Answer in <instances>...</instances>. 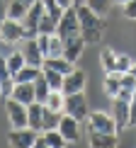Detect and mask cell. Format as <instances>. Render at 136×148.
Masks as SVG:
<instances>
[{
	"instance_id": "6da1fadb",
	"label": "cell",
	"mask_w": 136,
	"mask_h": 148,
	"mask_svg": "<svg viewBox=\"0 0 136 148\" xmlns=\"http://www.w3.org/2000/svg\"><path fill=\"white\" fill-rule=\"evenodd\" d=\"M76 12H78V22H80V36L85 39V44H100L102 29H104L102 15L92 12L88 5H76Z\"/></svg>"
},
{
	"instance_id": "7a4b0ae2",
	"label": "cell",
	"mask_w": 136,
	"mask_h": 148,
	"mask_svg": "<svg viewBox=\"0 0 136 148\" xmlns=\"http://www.w3.org/2000/svg\"><path fill=\"white\" fill-rule=\"evenodd\" d=\"M56 34L61 36V39H68V36H73V34H80V22H78L76 5L68 8V10H63L61 20L56 22Z\"/></svg>"
},
{
	"instance_id": "3957f363",
	"label": "cell",
	"mask_w": 136,
	"mask_h": 148,
	"mask_svg": "<svg viewBox=\"0 0 136 148\" xmlns=\"http://www.w3.org/2000/svg\"><path fill=\"white\" fill-rule=\"evenodd\" d=\"M66 114L76 116L78 121H88V114H90V107H88V100H85V92H73V95H66Z\"/></svg>"
},
{
	"instance_id": "277c9868",
	"label": "cell",
	"mask_w": 136,
	"mask_h": 148,
	"mask_svg": "<svg viewBox=\"0 0 136 148\" xmlns=\"http://www.w3.org/2000/svg\"><path fill=\"white\" fill-rule=\"evenodd\" d=\"M5 112H8V121L12 129L27 126V104L17 102L15 97H5Z\"/></svg>"
},
{
	"instance_id": "5b68a950",
	"label": "cell",
	"mask_w": 136,
	"mask_h": 148,
	"mask_svg": "<svg viewBox=\"0 0 136 148\" xmlns=\"http://www.w3.org/2000/svg\"><path fill=\"white\" fill-rule=\"evenodd\" d=\"M90 129H95V131H102V134H119L117 131V121L112 114L107 112H90L88 114V124Z\"/></svg>"
},
{
	"instance_id": "8992f818",
	"label": "cell",
	"mask_w": 136,
	"mask_h": 148,
	"mask_svg": "<svg viewBox=\"0 0 136 148\" xmlns=\"http://www.w3.org/2000/svg\"><path fill=\"white\" fill-rule=\"evenodd\" d=\"M0 41L3 44H17V41H24V27H22V22H17V20H5L3 24H0Z\"/></svg>"
},
{
	"instance_id": "52a82bcc",
	"label": "cell",
	"mask_w": 136,
	"mask_h": 148,
	"mask_svg": "<svg viewBox=\"0 0 136 148\" xmlns=\"http://www.w3.org/2000/svg\"><path fill=\"white\" fill-rule=\"evenodd\" d=\"M36 136H39V131L32 129V126L12 129L8 134V143L10 146H22V148H32V146H36Z\"/></svg>"
},
{
	"instance_id": "ba28073f",
	"label": "cell",
	"mask_w": 136,
	"mask_h": 148,
	"mask_svg": "<svg viewBox=\"0 0 136 148\" xmlns=\"http://www.w3.org/2000/svg\"><path fill=\"white\" fill-rule=\"evenodd\" d=\"M80 124L83 121H78L76 116H71V114H61V121H58V131H61V136L66 138V143H78L80 141Z\"/></svg>"
},
{
	"instance_id": "9c48e42d",
	"label": "cell",
	"mask_w": 136,
	"mask_h": 148,
	"mask_svg": "<svg viewBox=\"0 0 136 148\" xmlns=\"http://www.w3.org/2000/svg\"><path fill=\"white\" fill-rule=\"evenodd\" d=\"M85 83H88V75H85V71L80 68H73L68 75H63V90L66 95H73V92H83L85 90Z\"/></svg>"
},
{
	"instance_id": "30bf717a",
	"label": "cell",
	"mask_w": 136,
	"mask_h": 148,
	"mask_svg": "<svg viewBox=\"0 0 136 148\" xmlns=\"http://www.w3.org/2000/svg\"><path fill=\"white\" fill-rule=\"evenodd\" d=\"M88 143L92 148H112V146H119V136L117 134H102L88 126Z\"/></svg>"
},
{
	"instance_id": "8fae6325",
	"label": "cell",
	"mask_w": 136,
	"mask_h": 148,
	"mask_svg": "<svg viewBox=\"0 0 136 148\" xmlns=\"http://www.w3.org/2000/svg\"><path fill=\"white\" fill-rule=\"evenodd\" d=\"M22 53H24V61H27V66H44V53H41V49H39V41H36V36L34 39H24V49H22Z\"/></svg>"
},
{
	"instance_id": "7c38bea8",
	"label": "cell",
	"mask_w": 136,
	"mask_h": 148,
	"mask_svg": "<svg viewBox=\"0 0 136 148\" xmlns=\"http://www.w3.org/2000/svg\"><path fill=\"white\" fill-rule=\"evenodd\" d=\"M112 116L117 121V131L129 126V102L122 97H112Z\"/></svg>"
},
{
	"instance_id": "4fadbf2b",
	"label": "cell",
	"mask_w": 136,
	"mask_h": 148,
	"mask_svg": "<svg viewBox=\"0 0 136 148\" xmlns=\"http://www.w3.org/2000/svg\"><path fill=\"white\" fill-rule=\"evenodd\" d=\"M83 49H85V39L80 34H73V36H68V39H63V56L68 61H73V63L80 58Z\"/></svg>"
},
{
	"instance_id": "5bb4252c",
	"label": "cell",
	"mask_w": 136,
	"mask_h": 148,
	"mask_svg": "<svg viewBox=\"0 0 136 148\" xmlns=\"http://www.w3.org/2000/svg\"><path fill=\"white\" fill-rule=\"evenodd\" d=\"M36 146L58 148V146H66V138L61 136L58 129H44V131H39V136H36Z\"/></svg>"
},
{
	"instance_id": "9a60e30c",
	"label": "cell",
	"mask_w": 136,
	"mask_h": 148,
	"mask_svg": "<svg viewBox=\"0 0 136 148\" xmlns=\"http://www.w3.org/2000/svg\"><path fill=\"white\" fill-rule=\"evenodd\" d=\"M10 97H15V100L22 102V104L36 102V97H34V83H15V88H12Z\"/></svg>"
},
{
	"instance_id": "2e32d148",
	"label": "cell",
	"mask_w": 136,
	"mask_h": 148,
	"mask_svg": "<svg viewBox=\"0 0 136 148\" xmlns=\"http://www.w3.org/2000/svg\"><path fill=\"white\" fill-rule=\"evenodd\" d=\"M27 126L41 131V126H44V104H41V102L27 104Z\"/></svg>"
},
{
	"instance_id": "e0dca14e",
	"label": "cell",
	"mask_w": 136,
	"mask_h": 148,
	"mask_svg": "<svg viewBox=\"0 0 136 148\" xmlns=\"http://www.w3.org/2000/svg\"><path fill=\"white\" fill-rule=\"evenodd\" d=\"M104 92H107L109 97H117L119 95V88H122V73L119 71H109L104 73V83H102Z\"/></svg>"
},
{
	"instance_id": "ac0fdd59",
	"label": "cell",
	"mask_w": 136,
	"mask_h": 148,
	"mask_svg": "<svg viewBox=\"0 0 136 148\" xmlns=\"http://www.w3.org/2000/svg\"><path fill=\"white\" fill-rule=\"evenodd\" d=\"M41 68H54V71L68 75V73L76 68V63H73V61H68L66 56H56V58H44V66H41Z\"/></svg>"
},
{
	"instance_id": "d6986e66",
	"label": "cell",
	"mask_w": 136,
	"mask_h": 148,
	"mask_svg": "<svg viewBox=\"0 0 136 148\" xmlns=\"http://www.w3.org/2000/svg\"><path fill=\"white\" fill-rule=\"evenodd\" d=\"M136 92V75L134 73H122V88H119V95L117 97H122V100H131V95Z\"/></svg>"
},
{
	"instance_id": "ffe728a7",
	"label": "cell",
	"mask_w": 136,
	"mask_h": 148,
	"mask_svg": "<svg viewBox=\"0 0 136 148\" xmlns=\"http://www.w3.org/2000/svg\"><path fill=\"white\" fill-rule=\"evenodd\" d=\"M44 107L54 109V112H63L66 109V92L63 90H51L49 97H46V102H44Z\"/></svg>"
},
{
	"instance_id": "44dd1931",
	"label": "cell",
	"mask_w": 136,
	"mask_h": 148,
	"mask_svg": "<svg viewBox=\"0 0 136 148\" xmlns=\"http://www.w3.org/2000/svg\"><path fill=\"white\" fill-rule=\"evenodd\" d=\"M39 73H41L39 66H22L12 78H15V83H34L39 78Z\"/></svg>"
},
{
	"instance_id": "7402d4cb",
	"label": "cell",
	"mask_w": 136,
	"mask_h": 148,
	"mask_svg": "<svg viewBox=\"0 0 136 148\" xmlns=\"http://www.w3.org/2000/svg\"><path fill=\"white\" fill-rule=\"evenodd\" d=\"M46 58H56V56H63V39L58 34H49V44H46V51H44Z\"/></svg>"
},
{
	"instance_id": "603a6c76",
	"label": "cell",
	"mask_w": 136,
	"mask_h": 148,
	"mask_svg": "<svg viewBox=\"0 0 136 148\" xmlns=\"http://www.w3.org/2000/svg\"><path fill=\"white\" fill-rule=\"evenodd\" d=\"M49 92H51V85L46 83L44 73H39V78L34 80V97H36V102L44 104V102H46V97H49Z\"/></svg>"
},
{
	"instance_id": "cb8c5ba5",
	"label": "cell",
	"mask_w": 136,
	"mask_h": 148,
	"mask_svg": "<svg viewBox=\"0 0 136 148\" xmlns=\"http://www.w3.org/2000/svg\"><path fill=\"white\" fill-rule=\"evenodd\" d=\"M100 66H102L104 73L117 71V51L114 49H102L100 51Z\"/></svg>"
},
{
	"instance_id": "d4e9b609",
	"label": "cell",
	"mask_w": 136,
	"mask_h": 148,
	"mask_svg": "<svg viewBox=\"0 0 136 148\" xmlns=\"http://www.w3.org/2000/svg\"><path fill=\"white\" fill-rule=\"evenodd\" d=\"M27 5L20 3V0H12V3H8V17L10 20H17V22H22L24 20V15H27Z\"/></svg>"
},
{
	"instance_id": "484cf974",
	"label": "cell",
	"mask_w": 136,
	"mask_h": 148,
	"mask_svg": "<svg viewBox=\"0 0 136 148\" xmlns=\"http://www.w3.org/2000/svg\"><path fill=\"white\" fill-rule=\"evenodd\" d=\"M5 63H8L10 73L15 75L22 66H27V61H24V53H22V51H12V53H8V56H5Z\"/></svg>"
},
{
	"instance_id": "4316f807",
	"label": "cell",
	"mask_w": 136,
	"mask_h": 148,
	"mask_svg": "<svg viewBox=\"0 0 136 148\" xmlns=\"http://www.w3.org/2000/svg\"><path fill=\"white\" fill-rule=\"evenodd\" d=\"M41 73H44L46 83L51 85V90H61V88H63V73H58L54 68H41Z\"/></svg>"
},
{
	"instance_id": "83f0119b",
	"label": "cell",
	"mask_w": 136,
	"mask_h": 148,
	"mask_svg": "<svg viewBox=\"0 0 136 148\" xmlns=\"http://www.w3.org/2000/svg\"><path fill=\"white\" fill-rule=\"evenodd\" d=\"M36 34H56V20L49 17L46 12H44L41 20H39V27H36Z\"/></svg>"
},
{
	"instance_id": "f1b7e54d",
	"label": "cell",
	"mask_w": 136,
	"mask_h": 148,
	"mask_svg": "<svg viewBox=\"0 0 136 148\" xmlns=\"http://www.w3.org/2000/svg\"><path fill=\"white\" fill-rule=\"evenodd\" d=\"M61 114H63V112H54V109L44 107V126H41V131H44V129H58Z\"/></svg>"
},
{
	"instance_id": "f546056e",
	"label": "cell",
	"mask_w": 136,
	"mask_h": 148,
	"mask_svg": "<svg viewBox=\"0 0 136 148\" xmlns=\"http://www.w3.org/2000/svg\"><path fill=\"white\" fill-rule=\"evenodd\" d=\"M112 3H114V0H88L85 5H88L92 12H97V15L104 17V15L109 12V8H112Z\"/></svg>"
},
{
	"instance_id": "4dcf8cb0",
	"label": "cell",
	"mask_w": 136,
	"mask_h": 148,
	"mask_svg": "<svg viewBox=\"0 0 136 148\" xmlns=\"http://www.w3.org/2000/svg\"><path fill=\"white\" fill-rule=\"evenodd\" d=\"M131 66H134L131 56H126V53H117V71H119V73H129Z\"/></svg>"
},
{
	"instance_id": "1f68e13d",
	"label": "cell",
	"mask_w": 136,
	"mask_h": 148,
	"mask_svg": "<svg viewBox=\"0 0 136 148\" xmlns=\"http://www.w3.org/2000/svg\"><path fill=\"white\" fill-rule=\"evenodd\" d=\"M122 12H124V17L126 20H136V0H124L122 3Z\"/></svg>"
},
{
	"instance_id": "d6a6232c",
	"label": "cell",
	"mask_w": 136,
	"mask_h": 148,
	"mask_svg": "<svg viewBox=\"0 0 136 148\" xmlns=\"http://www.w3.org/2000/svg\"><path fill=\"white\" fill-rule=\"evenodd\" d=\"M129 126H136V92L129 100Z\"/></svg>"
},
{
	"instance_id": "836d02e7",
	"label": "cell",
	"mask_w": 136,
	"mask_h": 148,
	"mask_svg": "<svg viewBox=\"0 0 136 148\" xmlns=\"http://www.w3.org/2000/svg\"><path fill=\"white\" fill-rule=\"evenodd\" d=\"M8 20V3L5 0H0V24Z\"/></svg>"
},
{
	"instance_id": "e575fe53",
	"label": "cell",
	"mask_w": 136,
	"mask_h": 148,
	"mask_svg": "<svg viewBox=\"0 0 136 148\" xmlns=\"http://www.w3.org/2000/svg\"><path fill=\"white\" fill-rule=\"evenodd\" d=\"M56 3H58V8H61V10H68V8H73V5H76L73 0H56Z\"/></svg>"
},
{
	"instance_id": "d590c367",
	"label": "cell",
	"mask_w": 136,
	"mask_h": 148,
	"mask_svg": "<svg viewBox=\"0 0 136 148\" xmlns=\"http://www.w3.org/2000/svg\"><path fill=\"white\" fill-rule=\"evenodd\" d=\"M20 3H24V5H27V8H29V5H34L36 0H20Z\"/></svg>"
},
{
	"instance_id": "8d00e7d4",
	"label": "cell",
	"mask_w": 136,
	"mask_h": 148,
	"mask_svg": "<svg viewBox=\"0 0 136 148\" xmlns=\"http://www.w3.org/2000/svg\"><path fill=\"white\" fill-rule=\"evenodd\" d=\"M73 3H76V5H85V3H88V0H73Z\"/></svg>"
},
{
	"instance_id": "74e56055",
	"label": "cell",
	"mask_w": 136,
	"mask_h": 148,
	"mask_svg": "<svg viewBox=\"0 0 136 148\" xmlns=\"http://www.w3.org/2000/svg\"><path fill=\"white\" fill-rule=\"evenodd\" d=\"M129 73H134V75H136V63H134V66H131V71H129Z\"/></svg>"
}]
</instances>
